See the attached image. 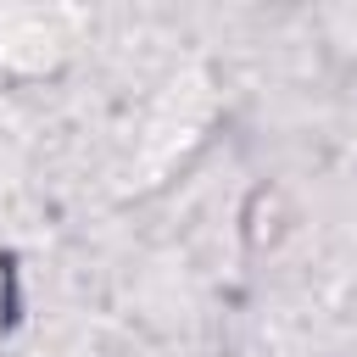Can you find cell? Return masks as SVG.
I'll list each match as a JSON object with an SVG mask.
<instances>
[{
    "label": "cell",
    "instance_id": "6da1fadb",
    "mask_svg": "<svg viewBox=\"0 0 357 357\" xmlns=\"http://www.w3.org/2000/svg\"><path fill=\"white\" fill-rule=\"evenodd\" d=\"M61 56H67V33L56 28V17H45V11H11L0 22V67L6 73L39 78V73L61 67Z\"/></svg>",
    "mask_w": 357,
    "mask_h": 357
}]
</instances>
